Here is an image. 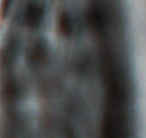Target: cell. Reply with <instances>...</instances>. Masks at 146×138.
<instances>
[{
	"instance_id": "obj_1",
	"label": "cell",
	"mask_w": 146,
	"mask_h": 138,
	"mask_svg": "<svg viewBox=\"0 0 146 138\" xmlns=\"http://www.w3.org/2000/svg\"><path fill=\"white\" fill-rule=\"evenodd\" d=\"M43 16L44 10L39 4L36 3H31L28 4L25 12V20L28 26L32 27H38L42 21Z\"/></svg>"
},
{
	"instance_id": "obj_2",
	"label": "cell",
	"mask_w": 146,
	"mask_h": 138,
	"mask_svg": "<svg viewBox=\"0 0 146 138\" xmlns=\"http://www.w3.org/2000/svg\"><path fill=\"white\" fill-rule=\"evenodd\" d=\"M59 27H60L61 33L65 36H69L72 33V30H73L72 21H71L70 16L68 14L63 13L62 16L60 17Z\"/></svg>"
}]
</instances>
